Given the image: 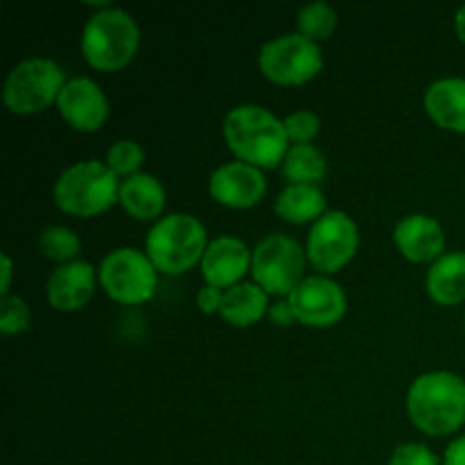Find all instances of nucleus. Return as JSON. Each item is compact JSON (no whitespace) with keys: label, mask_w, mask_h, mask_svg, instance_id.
Masks as SVG:
<instances>
[{"label":"nucleus","mask_w":465,"mask_h":465,"mask_svg":"<svg viewBox=\"0 0 465 465\" xmlns=\"http://www.w3.org/2000/svg\"><path fill=\"white\" fill-rule=\"evenodd\" d=\"M227 148L239 162L257 168H275L289 153V134L284 121L272 116L259 104H241L225 116L223 123Z\"/></svg>","instance_id":"nucleus-1"},{"label":"nucleus","mask_w":465,"mask_h":465,"mask_svg":"<svg viewBox=\"0 0 465 465\" xmlns=\"http://www.w3.org/2000/svg\"><path fill=\"white\" fill-rule=\"evenodd\" d=\"M407 411L425 434H454L465 422V381L445 371L420 375L409 389Z\"/></svg>","instance_id":"nucleus-2"},{"label":"nucleus","mask_w":465,"mask_h":465,"mask_svg":"<svg viewBox=\"0 0 465 465\" xmlns=\"http://www.w3.org/2000/svg\"><path fill=\"white\" fill-rule=\"evenodd\" d=\"M139 39V25L130 14L104 7L86 21L82 32V54L95 71H121L134 59Z\"/></svg>","instance_id":"nucleus-3"},{"label":"nucleus","mask_w":465,"mask_h":465,"mask_svg":"<svg viewBox=\"0 0 465 465\" xmlns=\"http://www.w3.org/2000/svg\"><path fill=\"white\" fill-rule=\"evenodd\" d=\"M207 252V230L189 213H171L154 223L145 241V254L159 272L182 275L203 262Z\"/></svg>","instance_id":"nucleus-4"},{"label":"nucleus","mask_w":465,"mask_h":465,"mask_svg":"<svg viewBox=\"0 0 465 465\" xmlns=\"http://www.w3.org/2000/svg\"><path fill=\"white\" fill-rule=\"evenodd\" d=\"M54 204L77 218L104 213L118 203L121 182L107 163L80 162L66 168L54 184Z\"/></svg>","instance_id":"nucleus-5"},{"label":"nucleus","mask_w":465,"mask_h":465,"mask_svg":"<svg viewBox=\"0 0 465 465\" xmlns=\"http://www.w3.org/2000/svg\"><path fill=\"white\" fill-rule=\"evenodd\" d=\"M66 86L64 71L45 57H32L9 71L5 80L3 100L7 109L18 116L48 109Z\"/></svg>","instance_id":"nucleus-6"},{"label":"nucleus","mask_w":465,"mask_h":465,"mask_svg":"<svg viewBox=\"0 0 465 465\" xmlns=\"http://www.w3.org/2000/svg\"><path fill=\"white\" fill-rule=\"evenodd\" d=\"M307 252L295 239L286 234H271L257 243L252 252L254 284L266 293L291 295L295 286L304 280Z\"/></svg>","instance_id":"nucleus-7"},{"label":"nucleus","mask_w":465,"mask_h":465,"mask_svg":"<svg viewBox=\"0 0 465 465\" xmlns=\"http://www.w3.org/2000/svg\"><path fill=\"white\" fill-rule=\"evenodd\" d=\"M263 77L282 86H298L313 80L322 68V50L302 35H284L268 41L259 53Z\"/></svg>","instance_id":"nucleus-8"},{"label":"nucleus","mask_w":465,"mask_h":465,"mask_svg":"<svg viewBox=\"0 0 465 465\" xmlns=\"http://www.w3.org/2000/svg\"><path fill=\"white\" fill-rule=\"evenodd\" d=\"M100 284L121 304L148 302L157 289V268L148 254L134 248H118L100 263Z\"/></svg>","instance_id":"nucleus-9"},{"label":"nucleus","mask_w":465,"mask_h":465,"mask_svg":"<svg viewBox=\"0 0 465 465\" xmlns=\"http://www.w3.org/2000/svg\"><path fill=\"white\" fill-rule=\"evenodd\" d=\"M359 248V230L345 212H327L313 223L307 241V259L318 272H336L352 262Z\"/></svg>","instance_id":"nucleus-10"},{"label":"nucleus","mask_w":465,"mask_h":465,"mask_svg":"<svg viewBox=\"0 0 465 465\" xmlns=\"http://www.w3.org/2000/svg\"><path fill=\"white\" fill-rule=\"evenodd\" d=\"M295 321L307 327H331L348 312L345 291L330 277H304L289 295Z\"/></svg>","instance_id":"nucleus-11"},{"label":"nucleus","mask_w":465,"mask_h":465,"mask_svg":"<svg viewBox=\"0 0 465 465\" xmlns=\"http://www.w3.org/2000/svg\"><path fill=\"white\" fill-rule=\"evenodd\" d=\"M209 193L218 204L230 209H250L262 203L266 193V177L257 166L230 162L216 168L209 177Z\"/></svg>","instance_id":"nucleus-12"},{"label":"nucleus","mask_w":465,"mask_h":465,"mask_svg":"<svg viewBox=\"0 0 465 465\" xmlns=\"http://www.w3.org/2000/svg\"><path fill=\"white\" fill-rule=\"evenodd\" d=\"M59 114L77 132H98L109 116V103L91 77H73L57 98Z\"/></svg>","instance_id":"nucleus-13"},{"label":"nucleus","mask_w":465,"mask_h":465,"mask_svg":"<svg viewBox=\"0 0 465 465\" xmlns=\"http://www.w3.org/2000/svg\"><path fill=\"white\" fill-rule=\"evenodd\" d=\"M200 268L209 286L232 289L252 268V252L234 236H218L207 245Z\"/></svg>","instance_id":"nucleus-14"},{"label":"nucleus","mask_w":465,"mask_h":465,"mask_svg":"<svg viewBox=\"0 0 465 465\" xmlns=\"http://www.w3.org/2000/svg\"><path fill=\"white\" fill-rule=\"evenodd\" d=\"M393 241L398 245L400 254L413 263H434L443 257L445 234L439 221L425 213H413L402 218L393 232Z\"/></svg>","instance_id":"nucleus-15"},{"label":"nucleus","mask_w":465,"mask_h":465,"mask_svg":"<svg viewBox=\"0 0 465 465\" xmlns=\"http://www.w3.org/2000/svg\"><path fill=\"white\" fill-rule=\"evenodd\" d=\"M95 289V271L86 262H71L59 266L50 275L45 293H48L50 307L57 312L71 313L84 307L91 300Z\"/></svg>","instance_id":"nucleus-16"},{"label":"nucleus","mask_w":465,"mask_h":465,"mask_svg":"<svg viewBox=\"0 0 465 465\" xmlns=\"http://www.w3.org/2000/svg\"><path fill=\"white\" fill-rule=\"evenodd\" d=\"M425 109L439 127L465 134V80L445 77L430 84L425 91Z\"/></svg>","instance_id":"nucleus-17"},{"label":"nucleus","mask_w":465,"mask_h":465,"mask_svg":"<svg viewBox=\"0 0 465 465\" xmlns=\"http://www.w3.org/2000/svg\"><path fill=\"white\" fill-rule=\"evenodd\" d=\"M118 203L134 221H153V218H157L163 212L166 191H163L162 182L154 175L136 173V175L121 182Z\"/></svg>","instance_id":"nucleus-18"},{"label":"nucleus","mask_w":465,"mask_h":465,"mask_svg":"<svg viewBox=\"0 0 465 465\" xmlns=\"http://www.w3.org/2000/svg\"><path fill=\"white\" fill-rule=\"evenodd\" d=\"M427 293L436 304L454 307L465 300V252L443 254L427 272Z\"/></svg>","instance_id":"nucleus-19"},{"label":"nucleus","mask_w":465,"mask_h":465,"mask_svg":"<svg viewBox=\"0 0 465 465\" xmlns=\"http://www.w3.org/2000/svg\"><path fill=\"white\" fill-rule=\"evenodd\" d=\"M268 312V293L257 284H236L223 293L221 316L234 327H250Z\"/></svg>","instance_id":"nucleus-20"},{"label":"nucleus","mask_w":465,"mask_h":465,"mask_svg":"<svg viewBox=\"0 0 465 465\" xmlns=\"http://www.w3.org/2000/svg\"><path fill=\"white\" fill-rule=\"evenodd\" d=\"M327 200L318 186H302L291 184L277 195L275 212L282 221L293 223V225H302V223L318 221L325 216Z\"/></svg>","instance_id":"nucleus-21"},{"label":"nucleus","mask_w":465,"mask_h":465,"mask_svg":"<svg viewBox=\"0 0 465 465\" xmlns=\"http://www.w3.org/2000/svg\"><path fill=\"white\" fill-rule=\"evenodd\" d=\"M282 175L291 184L318 186L327 175V162L321 150L313 148V145H291L284 162H282Z\"/></svg>","instance_id":"nucleus-22"},{"label":"nucleus","mask_w":465,"mask_h":465,"mask_svg":"<svg viewBox=\"0 0 465 465\" xmlns=\"http://www.w3.org/2000/svg\"><path fill=\"white\" fill-rule=\"evenodd\" d=\"M39 250L45 259L64 266V263L77 262V254L82 252V243L75 232L68 230V227L54 225L44 230V234L39 236Z\"/></svg>","instance_id":"nucleus-23"},{"label":"nucleus","mask_w":465,"mask_h":465,"mask_svg":"<svg viewBox=\"0 0 465 465\" xmlns=\"http://www.w3.org/2000/svg\"><path fill=\"white\" fill-rule=\"evenodd\" d=\"M300 35L312 41H325L336 30V12L327 3L304 5L298 14Z\"/></svg>","instance_id":"nucleus-24"},{"label":"nucleus","mask_w":465,"mask_h":465,"mask_svg":"<svg viewBox=\"0 0 465 465\" xmlns=\"http://www.w3.org/2000/svg\"><path fill=\"white\" fill-rule=\"evenodd\" d=\"M143 159H145V153L136 141L123 139V141H116V143L107 150V162L104 163H107L109 171H112L116 177L121 175L132 177L139 173Z\"/></svg>","instance_id":"nucleus-25"},{"label":"nucleus","mask_w":465,"mask_h":465,"mask_svg":"<svg viewBox=\"0 0 465 465\" xmlns=\"http://www.w3.org/2000/svg\"><path fill=\"white\" fill-rule=\"evenodd\" d=\"M30 327V309L18 295H5L0 302V331L5 336L21 334Z\"/></svg>","instance_id":"nucleus-26"},{"label":"nucleus","mask_w":465,"mask_h":465,"mask_svg":"<svg viewBox=\"0 0 465 465\" xmlns=\"http://www.w3.org/2000/svg\"><path fill=\"white\" fill-rule=\"evenodd\" d=\"M284 127L289 141H295V145L312 143L321 132V118L309 109H300V112H293L284 118Z\"/></svg>","instance_id":"nucleus-27"},{"label":"nucleus","mask_w":465,"mask_h":465,"mask_svg":"<svg viewBox=\"0 0 465 465\" xmlns=\"http://www.w3.org/2000/svg\"><path fill=\"white\" fill-rule=\"evenodd\" d=\"M389 465H440V461L427 445L404 443L391 454Z\"/></svg>","instance_id":"nucleus-28"},{"label":"nucleus","mask_w":465,"mask_h":465,"mask_svg":"<svg viewBox=\"0 0 465 465\" xmlns=\"http://www.w3.org/2000/svg\"><path fill=\"white\" fill-rule=\"evenodd\" d=\"M221 304H223V293L221 289H216V286H204V289H200L198 293V307L203 313H221Z\"/></svg>","instance_id":"nucleus-29"},{"label":"nucleus","mask_w":465,"mask_h":465,"mask_svg":"<svg viewBox=\"0 0 465 465\" xmlns=\"http://www.w3.org/2000/svg\"><path fill=\"white\" fill-rule=\"evenodd\" d=\"M268 313H271V321L275 322V325H280V327H289L291 322L295 321L293 312H291L289 300H286V302H277L275 307H272Z\"/></svg>","instance_id":"nucleus-30"},{"label":"nucleus","mask_w":465,"mask_h":465,"mask_svg":"<svg viewBox=\"0 0 465 465\" xmlns=\"http://www.w3.org/2000/svg\"><path fill=\"white\" fill-rule=\"evenodd\" d=\"M443 465H465V436L457 439L454 443H450Z\"/></svg>","instance_id":"nucleus-31"},{"label":"nucleus","mask_w":465,"mask_h":465,"mask_svg":"<svg viewBox=\"0 0 465 465\" xmlns=\"http://www.w3.org/2000/svg\"><path fill=\"white\" fill-rule=\"evenodd\" d=\"M3 298L7 295L9 291V282H12V259H9V254H3Z\"/></svg>","instance_id":"nucleus-32"},{"label":"nucleus","mask_w":465,"mask_h":465,"mask_svg":"<svg viewBox=\"0 0 465 465\" xmlns=\"http://www.w3.org/2000/svg\"><path fill=\"white\" fill-rule=\"evenodd\" d=\"M454 27H457V36L465 44V5L457 12L454 16Z\"/></svg>","instance_id":"nucleus-33"},{"label":"nucleus","mask_w":465,"mask_h":465,"mask_svg":"<svg viewBox=\"0 0 465 465\" xmlns=\"http://www.w3.org/2000/svg\"><path fill=\"white\" fill-rule=\"evenodd\" d=\"M463 327H465V321H463Z\"/></svg>","instance_id":"nucleus-34"}]
</instances>
